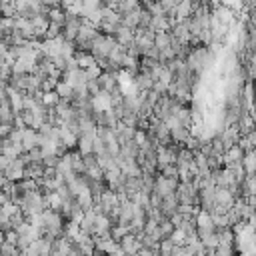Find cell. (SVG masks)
Instances as JSON below:
<instances>
[{
    "mask_svg": "<svg viewBox=\"0 0 256 256\" xmlns=\"http://www.w3.org/2000/svg\"><path fill=\"white\" fill-rule=\"evenodd\" d=\"M176 186H178V178H166L160 172L154 174V186H152V190L158 192L160 196H166V194H170V192H174Z\"/></svg>",
    "mask_w": 256,
    "mask_h": 256,
    "instance_id": "6da1fadb",
    "label": "cell"
},
{
    "mask_svg": "<svg viewBox=\"0 0 256 256\" xmlns=\"http://www.w3.org/2000/svg\"><path fill=\"white\" fill-rule=\"evenodd\" d=\"M4 176H6V180H10V182H18V180H22L24 178V162L20 160V158H14L4 170Z\"/></svg>",
    "mask_w": 256,
    "mask_h": 256,
    "instance_id": "7a4b0ae2",
    "label": "cell"
},
{
    "mask_svg": "<svg viewBox=\"0 0 256 256\" xmlns=\"http://www.w3.org/2000/svg\"><path fill=\"white\" fill-rule=\"evenodd\" d=\"M118 246L124 250V254H130V256H136V252L142 248L140 242H138V238L134 236V234H130V232H128L124 238H120Z\"/></svg>",
    "mask_w": 256,
    "mask_h": 256,
    "instance_id": "3957f363",
    "label": "cell"
},
{
    "mask_svg": "<svg viewBox=\"0 0 256 256\" xmlns=\"http://www.w3.org/2000/svg\"><path fill=\"white\" fill-rule=\"evenodd\" d=\"M242 156H244L242 148H240L238 144H232L230 148H226V150H224V154L220 156V160H222V166H228V164H232V162H240Z\"/></svg>",
    "mask_w": 256,
    "mask_h": 256,
    "instance_id": "277c9868",
    "label": "cell"
},
{
    "mask_svg": "<svg viewBox=\"0 0 256 256\" xmlns=\"http://www.w3.org/2000/svg\"><path fill=\"white\" fill-rule=\"evenodd\" d=\"M116 74H118V72H116ZM116 74H114V72H104V70H102V74L96 78L98 88H100V90H106V92H110L112 88H116V86H118Z\"/></svg>",
    "mask_w": 256,
    "mask_h": 256,
    "instance_id": "5b68a950",
    "label": "cell"
},
{
    "mask_svg": "<svg viewBox=\"0 0 256 256\" xmlns=\"http://www.w3.org/2000/svg\"><path fill=\"white\" fill-rule=\"evenodd\" d=\"M90 102H92V108H94L96 112L110 110V108H112V104H110V94L106 92V90H100L96 96L90 98Z\"/></svg>",
    "mask_w": 256,
    "mask_h": 256,
    "instance_id": "8992f818",
    "label": "cell"
},
{
    "mask_svg": "<svg viewBox=\"0 0 256 256\" xmlns=\"http://www.w3.org/2000/svg\"><path fill=\"white\" fill-rule=\"evenodd\" d=\"M20 146H22V150L28 152L32 148L38 146V132L34 128H24L22 130V140H20Z\"/></svg>",
    "mask_w": 256,
    "mask_h": 256,
    "instance_id": "52a82bcc",
    "label": "cell"
},
{
    "mask_svg": "<svg viewBox=\"0 0 256 256\" xmlns=\"http://www.w3.org/2000/svg\"><path fill=\"white\" fill-rule=\"evenodd\" d=\"M132 38H134V30L132 28H128V26H118V30L114 32V40L118 42V44H122V46H128L132 42Z\"/></svg>",
    "mask_w": 256,
    "mask_h": 256,
    "instance_id": "ba28073f",
    "label": "cell"
},
{
    "mask_svg": "<svg viewBox=\"0 0 256 256\" xmlns=\"http://www.w3.org/2000/svg\"><path fill=\"white\" fill-rule=\"evenodd\" d=\"M34 64H36V62H32V60L18 58V60H14V64H12V74H32Z\"/></svg>",
    "mask_w": 256,
    "mask_h": 256,
    "instance_id": "9c48e42d",
    "label": "cell"
},
{
    "mask_svg": "<svg viewBox=\"0 0 256 256\" xmlns=\"http://www.w3.org/2000/svg\"><path fill=\"white\" fill-rule=\"evenodd\" d=\"M6 96H8V102H10V108H12V112H14V114H18L20 110H22V96H24V92L14 90V88H8Z\"/></svg>",
    "mask_w": 256,
    "mask_h": 256,
    "instance_id": "30bf717a",
    "label": "cell"
},
{
    "mask_svg": "<svg viewBox=\"0 0 256 256\" xmlns=\"http://www.w3.org/2000/svg\"><path fill=\"white\" fill-rule=\"evenodd\" d=\"M44 174V164L42 162H28L24 166V178H32V180H38Z\"/></svg>",
    "mask_w": 256,
    "mask_h": 256,
    "instance_id": "8fae6325",
    "label": "cell"
},
{
    "mask_svg": "<svg viewBox=\"0 0 256 256\" xmlns=\"http://www.w3.org/2000/svg\"><path fill=\"white\" fill-rule=\"evenodd\" d=\"M112 222L106 218L104 214H96V220H94V234L92 236H102V234H108Z\"/></svg>",
    "mask_w": 256,
    "mask_h": 256,
    "instance_id": "7c38bea8",
    "label": "cell"
},
{
    "mask_svg": "<svg viewBox=\"0 0 256 256\" xmlns=\"http://www.w3.org/2000/svg\"><path fill=\"white\" fill-rule=\"evenodd\" d=\"M54 92L58 94V98H62V100H72V94H74V88L70 86L68 82H62V80H58L56 82V88H54Z\"/></svg>",
    "mask_w": 256,
    "mask_h": 256,
    "instance_id": "4fadbf2b",
    "label": "cell"
},
{
    "mask_svg": "<svg viewBox=\"0 0 256 256\" xmlns=\"http://www.w3.org/2000/svg\"><path fill=\"white\" fill-rule=\"evenodd\" d=\"M46 16H48V20H50L52 24H56L60 28L64 26V22H66V12H64L62 8H50Z\"/></svg>",
    "mask_w": 256,
    "mask_h": 256,
    "instance_id": "5bb4252c",
    "label": "cell"
},
{
    "mask_svg": "<svg viewBox=\"0 0 256 256\" xmlns=\"http://www.w3.org/2000/svg\"><path fill=\"white\" fill-rule=\"evenodd\" d=\"M242 168H244V172H246V176H254V164H256V160H254V150L252 152H244V156H242Z\"/></svg>",
    "mask_w": 256,
    "mask_h": 256,
    "instance_id": "9a60e30c",
    "label": "cell"
},
{
    "mask_svg": "<svg viewBox=\"0 0 256 256\" xmlns=\"http://www.w3.org/2000/svg\"><path fill=\"white\" fill-rule=\"evenodd\" d=\"M96 162H98V166H100L102 170H110L112 166H116L114 156H112V154H108V152H102V154H98V156H96Z\"/></svg>",
    "mask_w": 256,
    "mask_h": 256,
    "instance_id": "2e32d148",
    "label": "cell"
},
{
    "mask_svg": "<svg viewBox=\"0 0 256 256\" xmlns=\"http://www.w3.org/2000/svg\"><path fill=\"white\" fill-rule=\"evenodd\" d=\"M108 234H110L112 240L120 242V238H124L126 234H128V226H124V224H112L110 230H108Z\"/></svg>",
    "mask_w": 256,
    "mask_h": 256,
    "instance_id": "e0dca14e",
    "label": "cell"
},
{
    "mask_svg": "<svg viewBox=\"0 0 256 256\" xmlns=\"http://www.w3.org/2000/svg\"><path fill=\"white\" fill-rule=\"evenodd\" d=\"M70 166H72V172L74 174H82L84 172V164H82V156L80 152H70Z\"/></svg>",
    "mask_w": 256,
    "mask_h": 256,
    "instance_id": "ac0fdd59",
    "label": "cell"
},
{
    "mask_svg": "<svg viewBox=\"0 0 256 256\" xmlns=\"http://www.w3.org/2000/svg\"><path fill=\"white\" fill-rule=\"evenodd\" d=\"M40 100H42V104H44V106H48V108H54L60 98H58V94L54 90H50V92H42Z\"/></svg>",
    "mask_w": 256,
    "mask_h": 256,
    "instance_id": "d6986e66",
    "label": "cell"
},
{
    "mask_svg": "<svg viewBox=\"0 0 256 256\" xmlns=\"http://www.w3.org/2000/svg\"><path fill=\"white\" fill-rule=\"evenodd\" d=\"M158 230H160V236H162V238H168L170 234H172V230H174V224L170 222L168 218H162V220L158 222Z\"/></svg>",
    "mask_w": 256,
    "mask_h": 256,
    "instance_id": "ffe728a7",
    "label": "cell"
},
{
    "mask_svg": "<svg viewBox=\"0 0 256 256\" xmlns=\"http://www.w3.org/2000/svg\"><path fill=\"white\" fill-rule=\"evenodd\" d=\"M170 242H172L174 246H184L186 244V236H184V232L180 230V228H174L172 230V234H170Z\"/></svg>",
    "mask_w": 256,
    "mask_h": 256,
    "instance_id": "44dd1931",
    "label": "cell"
},
{
    "mask_svg": "<svg viewBox=\"0 0 256 256\" xmlns=\"http://www.w3.org/2000/svg\"><path fill=\"white\" fill-rule=\"evenodd\" d=\"M56 82H58V78H54V76L44 78V80L40 82V90H42V92H50V90H54V88H56Z\"/></svg>",
    "mask_w": 256,
    "mask_h": 256,
    "instance_id": "7402d4cb",
    "label": "cell"
},
{
    "mask_svg": "<svg viewBox=\"0 0 256 256\" xmlns=\"http://www.w3.org/2000/svg\"><path fill=\"white\" fill-rule=\"evenodd\" d=\"M84 72H86V78H88V80H96V78L102 74V68L98 66L96 62H92L88 68H84Z\"/></svg>",
    "mask_w": 256,
    "mask_h": 256,
    "instance_id": "603a6c76",
    "label": "cell"
},
{
    "mask_svg": "<svg viewBox=\"0 0 256 256\" xmlns=\"http://www.w3.org/2000/svg\"><path fill=\"white\" fill-rule=\"evenodd\" d=\"M0 254H2V256H16L18 254V248L14 246V244H10V242H2V244H0Z\"/></svg>",
    "mask_w": 256,
    "mask_h": 256,
    "instance_id": "cb8c5ba5",
    "label": "cell"
},
{
    "mask_svg": "<svg viewBox=\"0 0 256 256\" xmlns=\"http://www.w3.org/2000/svg\"><path fill=\"white\" fill-rule=\"evenodd\" d=\"M160 174L166 176V178H178V168L174 164H168V166H164L160 170Z\"/></svg>",
    "mask_w": 256,
    "mask_h": 256,
    "instance_id": "d4e9b609",
    "label": "cell"
},
{
    "mask_svg": "<svg viewBox=\"0 0 256 256\" xmlns=\"http://www.w3.org/2000/svg\"><path fill=\"white\" fill-rule=\"evenodd\" d=\"M102 0H82V10H100Z\"/></svg>",
    "mask_w": 256,
    "mask_h": 256,
    "instance_id": "484cf974",
    "label": "cell"
},
{
    "mask_svg": "<svg viewBox=\"0 0 256 256\" xmlns=\"http://www.w3.org/2000/svg\"><path fill=\"white\" fill-rule=\"evenodd\" d=\"M102 152H106V144H104V140H100L98 136H94V140H92V154H102Z\"/></svg>",
    "mask_w": 256,
    "mask_h": 256,
    "instance_id": "4316f807",
    "label": "cell"
},
{
    "mask_svg": "<svg viewBox=\"0 0 256 256\" xmlns=\"http://www.w3.org/2000/svg\"><path fill=\"white\" fill-rule=\"evenodd\" d=\"M26 158H28V162H42L40 148L36 146V148H32V150H28V152H26Z\"/></svg>",
    "mask_w": 256,
    "mask_h": 256,
    "instance_id": "83f0119b",
    "label": "cell"
},
{
    "mask_svg": "<svg viewBox=\"0 0 256 256\" xmlns=\"http://www.w3.org/2000/svg\"><path fill=\"white\" fill-rule=\"evenodd\" d=\"M4 240L16 246V240H18V234H16V230H8V232H4Z\"/></svg>",
    "mask_w": 256,
    "mask_h": 256,
    "instance_id": "f1b7e54d",
    "label": "cell"
},
{
    "mask_svg": "<svg viewBox=\"0 0 256 256\" xmlns=\"http://www.w3.org/2000/svg\"><path fill=\"white\" fill-rule=\"evenodd\" d=\"M136 256H160V254H158V250H154V248H140V250L136 252Z\"/></svg>",
    "mask_w": 256,
    "mask_h": 256,
    "instance_id": "f546056e",
    "label": "cell"
},
{
    "mask_svg": "<svg viewBox=\"0 0 256 256\" xmlns=\"http://www.w3.org/2000/svg\"><path fill=\"white\" fill-rule=\"evenodd\" d=\"M6 92H8V82L6 80H0V98L6 96Z\"/></svg>",
    "mask_w": 256,
    "mask_h": 256,
    "instance_id": "4dcf8cb0",
    "label": "cell"
},
{
    "mask_svg": "<svg viewBox=\"0 0 256 256\" xmlns=\"http://www.w3.org/2000/svg\"><path fill=\"white\" fill-rule=\"evenodd\" d=\"M10 162H12V160H10L8 156H4V154H0V170H4V168H6L8 164H10Z\"/></svg>",
    "mask_w": 256,
    "mask_h": 256,
    "instance_id": "1f68e13d",
    "label": "cell"
},
{
    "mask_svg": "<svg viewBox=\"0 0 256 256\" xmlns=\"http://www.w3.org/2000/svg\"><path fill=\"white\" fill-rule=\"evenodd\" d=\"M6 52H8V46L4 44V42H0V62L4 60V56H6Z\"/></svg>",
    "mask_w": 256,
    "mask_h": 256,
    "instance_id": "d6a6232c",
    "label": "cell"
},
{
    "mask_svg": "<svg viewBox=\"0 0 256 256\" xmlns=\"http://www.w3.org/2000/svg\"><path fill=\"white\" fill-rule=\"evenodd\" d=\"M92 256H108L104 250H100V248H94V252H92Z\"/></svg>",
    "mask_w": 256,
    "mask_h": 256,
    "instance_id": "836d02e7",
    "label": "cell"
},
{
    "mask_svg": "<svg viewBox=\"0 0 256 256\" xmlns=\"http://www.w3.org/2000/svg\"><path fill=\"white\" fill-rule=\"evenodd\" d=\"M6 182V176H4V172H2V170H0V188H2V184Z\"/></svg>",
    "mask_w": 256,
    "mask_h": 256,
    "instance_id": "e575fe53",
    "label": "cell"
},
{
    "mask_svg": "<svg viewBox=\"0 0 256 256\" xmlns=\"http://www.w3.org/2000/svg\"><path fill=\"white\" fill-rule=\"evenodd\" d=\"M2 242H4V232L0 230V244H2Z\"/></svg>",
    "mask_w": 256,
    "mask_h": 256,
    "instance_id": "d590c367",
    "label": "cell"
},
{
    "mask_svg": "<svg viewBox=\"0 0 256 256\" xmlns=\"http://www.w3.org/2000/svg\"><path fill=\"white\" fill-rule=\"evenodd\" d=\"M0 256H2V254H0Z\"/></svg>",
    "mask_w": 256,
    "mask_h": 256,
    "instance_id": "8d00e7d4",
    "label": "cell"
}]
</instances>
